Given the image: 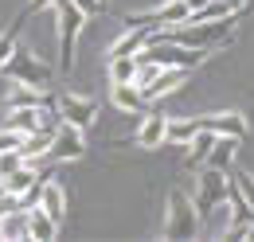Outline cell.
<instances>
[{"instance_id": "1", "label": "cell", "mask_w": 254, "mask_h": 242, "mask_svg": "<svg viewBox=\"0 0 254 242\" xmlns=\"http://www.w3.org/2000/svg\"><path fill=\"white\" fill-rule=\"evenodd\" d=\"M239 16H223V20H188V24H176V28H160V39H172V43H184L195 51H219L223 43H231Z\"/></svg>"}, {"instance_id": "2", "label": "cell", "mask_w": 254, "mask_h": 242, "mask_svg": "<svg viewBox=\"0 0 254 242\" xmlns=\"http://www.w3.org/2000/svg\"><path fill=\"white\" fill-rule=\"evenodd\" d=\"M51 16H55V28H59V70H74L78 35H82L86 16H82L70 0H55V4H51Z\"/></svg>"}, {"instance_id": "3", "label": "cell", "mask_w": 254, "mask_h": 242, "mask_svg": "<svg viewBox=\"0 0 254 242\" xmlns=\"http://www.w3.org/2000/svg\"><path fill=\"white\" fill-rule=\"evenodd\" d=\"M227 195H231V176L219 172V168L199 164V180H195V195H191V203H195L199 219H207L211 211L227 207Z\"/></svg>"}, {"instance_id": "4", "label": "cell", "mask_w": 254, "mask_h": 242, "mask_svg": "<svg viewBox=\"0 0 254 242\" xmlns=\"http://www.w3.org/2000/svg\"><path fill=\"white\" fill-rule=\"evenodd\" d=\"M0 70H8L16 82H28V86H39V90H51V62H43L32 47H20V43H16L12 55H8V62H4Z\"/></svg>"}, {"instance_id": "5", "label": "cell", "mask_w": 254, "mask_h": 242, "mask_svg": "<svg viewBox=\"0 0 254 242\" xmlns=\"http://www.w3.org/2000/svg\"><path fill=\"white\" fill-rule=\"evenodd\" d=\"M207 51H195V47H184V43H172V39H160L157 31H153V39L137 51V59H153L157 66H188L195 70L199 62H203Z\"/></svg>"}, {"instance_id": "6", "label": "cell", "mask_w": 254, "mask_h": 242, "mask_svg": "<svg viewBox=\"0 0 254 242\" xmlns=\"http://www.w3.org/2000/svg\"><path fill=\"white\" fill-rule=\"evenodd\" d=\"M199 231V211L184 191H168V211H164V239H195Z\"/></svg>"}, {"instance_id": "7", "label": "cell", "mask_w": 254, "mask_h": 242, "mask_svg": "<svg viewBox=\"0 0 254 242\" xmlns=\"http://www.w3.org/2000/svg\"><path fill=\"white\" fill-rule=\"evenodd\" d=\"M82 152H86L82 129L59 121V129L51 133V141H47V152H43V156H47L51 164H66V160H82Z\"/></svg>"}, {"instance_id": "8", "label": "cell", "mask_w": 254, "mask_h": 242, "mask_svg": "<svg viewBox=\"0 0 254 242\" xmlns=\"http://www.w3.org/2000/svg\"><path fill=\"white\" fill-rule=\"evenodd\" d=\"M188 16H191V8L184 4V0H164L160 8H153V12H145V16H126V24L129 28H176V24H188Z\"/></svg>"}, {"instance_id": "9", "label": "cell", "mask_w": 254, "mask_h": 242, "mask_svg": "<svg viewBox=\"0 0 254 242\" xmlns=\"http://www.w3.org/2000/svg\"><path fill=\"white\" fill-rule=\"evenodd\" d=\"M55 110H59V121L78 125V129H90L94 118H98V102L94 98H82V94H59L55 98Z\"/></svg>"}, {"instance_id": "10", "label": "cell", "mask_w": 254, "mask_h": 242, "mask_svg": "<svg viewBox=\"0 0 254 242\" xmlns=\"http://www.w3.org/2000/svg\"><path fill=\"white\" fill-rule=\"evenodd\" d=\"M227 203H231V227H227V239H247V231H251V223H254V211H251L247 195L239 191V183H235V180H231Z\"/></svg>"}, {"instance_id": "11", "label": "cell", "mask_w": 254, "mask_h": 242, "mask_svg": "<svg viewBox=\"0 0 254 242\" xmlns=\"http://www.w3.org/2000/svg\"><path fill=\"white\" fill-rule=\"evenodd\" d=\"M188 74H191L188 66H160V74H157V78L141 86L145 102H157V98H164V94H172L176 86H184V82H188Z\"/></svg>"}, {"instance_id": "12", "label": "cell", "mask_w": 254, "mask_h": 242, "mask_svg": "<svg viewBox=\"0 0 254 242\" xmlns=\"http://www.w3.org/2000/svg\"><path fill=\"white\" fill-rule=\"evenodd\" d=\"M4 106H8V110H43V106H55V94L20 82V86H12V90H8Z\"/></svg>"}, {"instance_id": "13", "label": "cell", "mask_w": 254, "mask_h": 242, "mask_svg": "<svg viewBox=\"0 0 254 242\" xmlns=\"http://www.w3.org/2000/svg\"><path fill=\"white\" fill-rule=\"evenodd\" d=\"M35 207H43L55 223H63V215H66V191H63V183H55L51 176L39 180V203H35Z\"/></svg>"}, {"instance_id": "14", "label": "cell", "mask_w": 254, "mask_h": 242, "mask_svg": "<svg viewBox=\"0 0 254 242\" xmlns=\"http://www.w3.org/2000/svg\"><path fill=\"white\" fill-rule=\"evenodd\" d=\"M110 102H114L122 114H141V110L149 106L137 82H110Z\"/></svg>"}, {"instance_id": "15", "label": "cell", "mask_w": 254, "mask_h": 242, "mask_svg": "<svg viewBox=\"0 0 254 242\" xmlns=\"http://www.w3.org/2000/svg\"><path fill=\"white\" fill-rule=\"evenodd\" d=\"M164 137H168V118H160V114H149V118L141 121V129L133 133V145L157 149V145H168Z\"/></svg>"}, {"instance_id": "16", "label": "cell", "mask_w": 254, "mask_h": 242, "mask_svg": "<svg viewBox=\"0 0 254 242\" xmlns=\"http://www.w3.org/2000/svg\"><path fill=\"white\" fill-rule=\"evenodd\" d=\"M203 129H211V133H219V137H247V118L243 114H211V118H199Z\"/></svg>"}, {"instance_id": "17", "label": "cell", "mask_w": 254, "mask_h": 242, "mask_svg": "<svg viewBox=\"0 0 254 242\" xmlns=\"http://www.w3.org/2000/svg\"><path fill=\"white\" fill-rule=\"evenodd\" d=\"M35 12H39V8H35L32 0H28V4H24V12H20V16H16V20H12V24H8L4 31H0V66L8 62V55H12V47L20 43V28H24L28 20H32Z\"/></svg>"}, {"instance_id": "18", "label": "cell", "mask_w": 254, "mask_h": 242, "mask_svg": "<svg viewBox=\"0 0 254 242\" xmlns=\"http://www.w3.org/2000/svg\"><path fill=\"white\" fill-rule=\"evenodd\" d=\"M55 235H59V223L43 211V207H28V239L47 242V239H55Z\"/></svg>"}, {"instance_id": "19", "label": "cell", "mask_w": 254, "mask_h": 242, "mask_svg": "<svg viewBox=\"0 0 254 242\" xmlns=\"http://www.w3.org/2000/svg\"><path fill=\"white\" fill-rule=\"evenodd\" d=\"M0 180H4V187H8V191H16V195H24L28 187H35V183H39V172L32 168V160H24L20 168H12V172H4Z\"/></svg>"}, {"instance_id": "20", "label": "cell", "mask_w": 254, "mask_h": 242, "mask_svg": "<svg viewBox=\"0 0 254 242\" xmlns=\"http://www.w3.org/2000/svg\"><path fill=\"white\" fill-rule=\"evenodd\" d=\"M247 4L243 0H207L203 8H195L188 20H223V16H239Z\"/></svg>"}, {"instance_id": "21", "label": "cell", "mask_w": 254, "mask_h": 242, "mask_svg": "<svg viewBox=\"0 0 254 242\" xmlns=\"http://www.w3.org/2000/svg\"><path fill=\"white\" fill-rule=\"evenodd\" d=\"M235 149H239V137H215V145H211V152H207V168H219V172H227L231 168V160H235Z\"/></svg>"}, {"instance_id": "22", "label": "cell", "mask_w": 254, "mask_h": 242, "mask_svg": "<svg viewBox=\"0 0 254 242\" xmlns=\"http://www.w3.org/2000/svg\"><path fill=\"white\" fill-rule=\"evenodd\" d=\"M149 39H153V28H129L122 39H114L110 55H137V51H141Z\"/></svg>"}, {"instance_id": "23", "label": "cell", "mask_w": 254, "mask_h": 242, "mask_svg": "<svg viewBox=\"0 0 254 242\" xmlns=\"http://www.w3.org/2000/svg\"><path fill=\"white\" fill-rule=\"evenodd\" d=\"M43 110H47V106H43ZM43 110H12V114H8V125H12L16 133H24V137H28V133H47V129H43Z\"/></svg>"}, {"instance_id": "24", "label": "cell", "mask_w": 254, "mask_h": 242, "mask_svg": "<svg viewBox=\"0 0 254 242\" xmlns=\"http://www.w3.org/2000/svg\"><path fill=\"white\" fill-rule=\"evenodd\" d=\"M215 137H219V133H211V129H199V133L188 141V156H184V160H188V168H199V164L207 160V152H211V145H215Z\"/></svg>"}, {"instance_id": "25", "label": "cell", "mask_w": 254, "mask_h": 242, "mask_svg": "<svg viewBox=\"0 0 254 242\" xmlns=\"http://www.w3.org/2000/svg\"><path fill=\"white\" fill-rule=\"evenodd\" d=\"M0 239L16 242V239H28V207H20V211H8L0 215Z\"/></svg>"}, {"instance_id": "26", "label": "cell", "mask_w": 254, "mask_h": 242, "mask_svg": "<svg viewBox=\"0 0 254 242\" xmlns=\"http://www.w3.org/2000/svg\"><path fill=\"white\" fill-rule=\"evenodd\" d=\"M110 82H137V55H110Z\"/></svg>"}, {"instance_id": "27", "label": "cell", "mask_w": 254, "mask_h": 242, "mask_svg": "<svg viewBox=\"0 0 254 242\" xmlns=\"http://www.w3.org/2000/svg\"><path fill=\"white\" fill-rule=\"evenodd\" d=\"M199 129H203L199 118H184V121H172V118H168V137H164V141H172V145H188Z\"/></svg>"}, {"instance_id": "28", "label": "cell", "mask_w": 254, "mask_h": 242, "mask_svg": "<svg viewBox=\"0 0 254 242\" xmlns=\"http://www.w3.org/2000/svg\"><path fill=\"white\" fill-rule=\"evenodd\" d=\"M20 141H24V133H16L12 125H8V129H0V152H12V149H20Z\"/></svg>"}, {"instance_id": "29", "label": "cell", "mask_w": 254, "mask_h": 242, "mask_svg": "<svg viewBox=\"0 0 254 242\" xmlns=\"http://www.w3.org/2000/svg\"><path fill=\"white\" fill-rule=\"evenodd\" d=\"M235 183H239V191L247 195V203H251V211H254V176H247V172H239V176H235Z\"/></svg>"}, {"instance_id": "30", "label": "cell", "mask_w": 254, "mask_h": 242, "mask_svg": "<svg viewBox=\"0 0 254 242\" xmlns=\"http://www.w3.org/2000/svg\"><path fill=\"white\" fill-rule=\"evenodd\" d=\"M70 4H74V8H78V12H82V16H86V20H90V16H98V12H102V8H106V4H102V0H70Z\"/></svg>"}, {"instance_id": "31", "label": "cell", "mask_w": 254, "mask_h": 242, "mask_svg": "<svg viewBox=\"0 0 254 242\" xmlns=\"http://www.w3.org/2000/svg\"><path fill=\"white\" fill-rule=\"evenodd\" d=\"M184 4H188L191 12H195V8H203V4H207V0H184Z\"/></svg>"}, {"instance_id": "32", "label": "cell", "mask_w": 254, "mask_h": 242, "mask_svg": "<svg viewBox=\"0 0 254 242\" xmlns=\"http://www.w3.org/2000/svg\"><path fill=\"white\" fill-rule=\"evenodd\" d=\"M102 4H106V0H102Z\"/></svg>"}]
</instances>
